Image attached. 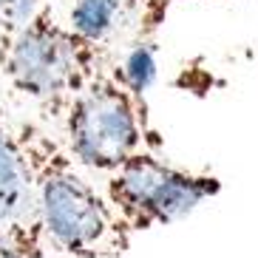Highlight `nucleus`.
Wrapping results in <instances>:
<instances>
[{
  "mask_svg": "<svg viewBox=\"0 0 258 258\" xmlns=\"http://www.w3.org/2000/svg\"><path fill=\"white\" fill-rule=\"evenodd\" d=\"M108 62L105 48L74 34L48 3L31 20L0 37L3 83L51 122Z\"/></svg>",
  "mask_w": 258,
  "mask_h": 258,
  "instance_id": "obj_2",
  "label": "nucleus"
},
{
  "mask_svg": "<svg viewBox=\"0 0 258 258\" xmlns=\"http://www.w3.org/2000/svg\"><path fill=\"white\" fill-rule=\"evenodd\" d=\"M139 0H66V20L74 34L105 48L137 17Z\"/></svg>",
  "mask_w": 258,
  "mask_h": 258,
  "instance_id": "obj_6",
  "label": "nucleus"
},
{
  "mask_svg": "<svg viewBox=\"0 0 258 258\" xmlns=\"http://www.w3.org/2000/svg\"><path fill=\"white\" fill-rule=\"evenodd\" d=\"M0 258H60L34 224L0 227Z\"/></svg>",
  "mask_w": 258,
  "mask_h": 258,
  "instance_id": "obj_7",
  "label": "nucleus"
},
{
  "mask_svg": "<svg viewBox=\"0 0 258 258\" xmlns=\"http://www.w3.org/2000/svg\"><path fill=\"white\" fill-rule=\"evenodd\" d=\"M116 69H119L122 80L139 97H145V91L151 88L153 77H156V48H153V40H137L125 51L122 62H116Z\"/></svg>",
  "mask_w": 258,
  "mask_h": 258,
  "instance_id": "obj_8",
  "label": "nucleus"
},
{
  "mask_svg": "<svg viewBox=\"0 0 258 258\" xmlns=\"http://www.w3.org/2000/svg\"><path fill=\"white\" fill-rule=\"evenodd\" d=\"M219 190L216 176L182 170L159 153H139L102 176V193L131 235L182 221Z\"/></svg>",
  "mask_w": 258,
  "mask_h": 258,
  "instance_id": "obj_4",
  "label": "nucleus"
},
{
  "mask_svg": "<svg viewBox=\"0 0 258 258\" xmlns=\"http://www.w3.org/2000/svg\"><path fill=\"white\" fill-rule=\"evenodd\" d=\"M46 0H0V37L37 15Z\"/></svg>",
  "mask_w": 258,
  "mask_h": 258,
  "instance_id": "obj_9",
  "label": "nucleus"
},
{
  "mask_svg": "<svg viewBox=\"0 0 258 258\" xmlns=\"http://www.w3.org/2000/svg\"><path fill=\"white\" fill-rule=\"evenodd\" d=\"M62 148L85 173L105 176L139 153H156L159 139L148 122L145 97L122 80L116 62H108L80 88L57 116Z\"/></svg>",
  "mask_w": 258,
  "mask_h": 258,
  "instance_id": "obj_3",
  "label": "nucleus"
},
{
  "mask_svg": "<svg viewBox=\"0 0 258 258\" xmlns=\"http://www.w3.org/2000/svg\"><path fill=\"white\" fill-rule=\"evenodd\" d=\"M31 173L34 221L60 258H128L131 233L62 142L37 119H17Z\"/></svg>",
  "mask_w": 258,
  "mask_h": 258,
  "instance_id": "obj_1",
  "label": "nucleus"
},
{
  "mask_svg": "<svg viewBox=\"0 0 258 258\" xmlns=\"http://www.w3.org/2000/svg\"><path fill=\"white\" fill-rule=\"evenodd\" d=\"M34 224L31 173L23 145L17 137V119L0 105V227Z\"/></svg>",
  "mask_w": 258,
  "mask_h": 258,
  "instance_id": "obj_5",
  "label": "nucleus"
}]
</instances>
